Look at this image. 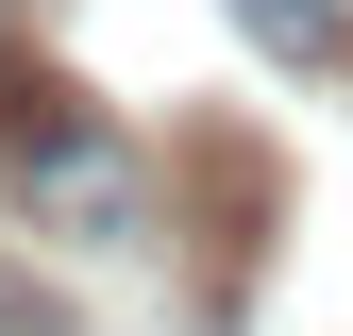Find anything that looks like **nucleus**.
<instances>
[{
    "mask_svg": "<svg viewBox=\"0 0 353 336\" xmlns=\"http://www.w3.org/2000/svg\"><path fill=\"white\" fill-rule=\"evenodd\" d=\"M219 17L252 51H286V67H353V0H219Z\"/></svg>",
    "mask_w": 353,
    "mask_h": 336,
    "instance_id": "nucleus-3",
    "label": "nucleus"
},
{
    "mask_svg": "<svg viewBox=\"0 0 353 336\" xmlns=\"http://www.w3.org/2000/svg\"><path fill=\"white\" fill-rule=\"evenodd\" d=\"M0 202L51 235H135V135L101 118V84L0 51Z\"/></svg>",
    "mask_w": 353,
    "mask_h": 336,
    "instance_id": "nucleus-1",
    "label": "nucleus"
},
{
    "mask_svg": "<svg viewBox=\"0 0 353 336\" xmlns=\"http://www.w3.org/2000/svg\"><path fill=\"white\" fill-rule=\"evenodd\" d=\"M0 336H84V319H68V286H51V269H17V252H0Z\"/></svg>",
    "mask_w": 353,
    "mask_h": 336,
    "instance_id": "nucleus-4",
    "label": "nucleus"
},
{
    "mask_svg": "<svg viewBox=\"0 0 353 336\" xmlns=\"http://www.w3.org/2000/svg\"><path fill=\"white\" fill-rule=\"evenodd\" d=\"M185 185H202V286H252V219H270V151H236V135H185Z\"/></svg>",
    "mask_w": 353,
    "mask_h": 336,
    "instance_id": "nucleus-2",
    "label": "nucleus"
},
{
    "mask_svg": "<svg viewBox=\"0 0 353 336\" xmlns=\"http://www.w3.org/2000/svg\"><path fill=\"white\" fill-rule=\"evenodd\" d=\"M0 51H17V34H0Z\"/></svg>",
    "mask_w": 353,
    "mask_h": 336,
    "instance_id": "nucleus-5",
    "label": "nucleus"
}]
</instances>
